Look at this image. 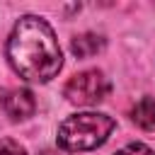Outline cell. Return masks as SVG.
Instances as JSON below:
<instances>
[{
    "label": "cell",
    "mask_w": 155,
    "mask_h": 155,
    "mask_svg": "<svg viewBox=\"0 0 155 155\" xmlns=\"http://www.w3.org/2000/svg\"><path fill=\"white\" fill-rule=\"evenodd\" d=\"M7 61L29 82H48L56 78L63 65V53L51 24L36 15H24L7 39Z\"/></svg>",
    "instance_id": "6da1fadb"
},
{
    "label": "cell",
    "mask_w": 155,
    "mask_h": 155,
    "mask_svg": "<svg viewBox=\"0 0 155 155\" xmlns=\"http://www.w3.org/2000/svg\"><path fill=\"white\" fill-rule=\"evenodd\" d=\"M2 109L5 114L12 119V121H22V119H29L36 109V102H34V94L29 90H10L2 94Z\"/></svg>",
    "instance_id": "277c9868"
},
{
    "label": "cell",
    "mask_w": 155,
    "mask_h": 155,
    "mask_svg": "<svg viewBox=\"0 0 155 155\" xmlns=\"http://www.w3.org/2000/svg\"><path fill=\"white\" fill-rule=\"evenodd\" d=\"M102 48H104V39L97 34H80V36L70 39V51L78 58H90V56L99 53Z\"/></svg>",
    "instance_id": "8992f818"
},
{
    "label": "cell",
    "mask_w": 155,
    "mask_h": 155,
    "mask_svg": "<svg viewBox=\"0 0 155 155\" xmlns=\"http://www.w3.org/2000/svg\"><path fill=\"white\" fill-rule=\"evenodd\" d=\"M0 155H27L24 145H19L12 138H2L0 140Z\"/></svg>",
    "instance_id": "52a82bcc"
},
{
    "label": "cell",
    "mask_w": 155,
    "mask_h": 155,
    "mask_svg": "<svg viewBox=\"0 0 155 155\" xmlns=\"http://www.w3.org/2000/svg\"><path fill=\"white\" fill-rule=\"evenodd\" d=\"M116 155H155L148 145H143V143H128V145H124Z\"/></svg>",
    "instance_id": "ba28073f"
},
{
    "label": "cell",
    "mask_w": 155,
    "mask_h": 155,
    "mask_svg": "<svg viewBox=\"0 0 155 155\" xmlns=\"http://www.w3.org/2000/svg\"><path fill=\"white\" fill-rule=\"evenodd\" d=\"M39 155H56V153H51V150H44V153H39Z\"/></svg>",
    "instance_id": "9c48e42d"
},
{
    "label": "cell",
    "mask_w": 155,
    "mask_h": 155,
    "mask_svg": "<svg viewBox=\"0 0 155 155\" xmlns=\"http://www.w3.org/2000/svg\"><path fill=\"white\" fill-rule=\"evenodd\" d=\"M114 119L99 111H82L68 116L58 126V145L68 153H82L102 145L111 131H114Z\"/></svg>",
    "instance_id": "7a4b0ae2"
},
{
    "label": "cell",
    "mask_w": 155,
    "mask_h": 155,
    "mask_svg": "<svg viewBox=\"0 0 155 155\" xmlns=\"http://www.w3.org/2000/svg\"><path fill=\"white\" fill-rule=\"evenodd\" d=\"M109 90L111 85L102 70H82L68 80L63 92H65V99L78 107H94L107 99Z\"/></svg>",
    "instance_id": "3957f363"
},
{
    "label": "cell",
    "mask_w": 155,
    "mask_h": 155,
    "mask_svg": "<svg viewBox=\"0 0 155 155\" xmlns=\"http://www.w3.org/2000/svg\"><path fill=\"white\" fill-rule=\"evenodd\" d=\"M131 119L136 126H140L143 131H153L155 128V99L153 97H143L133 104L131 109Z\"/></svg>",
    "instance_id": "5b68a950"
}]
</instances>
